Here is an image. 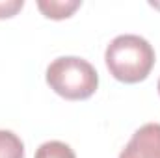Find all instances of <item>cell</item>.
<instances>
[{
	"mask_svg": "<svg viewBox=\"0 0 160 158\" xmlns=\"http://www.w3.org/2000/svg\"><path fill=\"white\" fill-rule=\"evenodd\" d=\"M24 6L22 0H9V2H0V19H9L13 15H17V11H21Z\"/></svg>",
	"mask_w": 160,
	"mask_h": 158,
	"instance_id": "obj_7",
	"label": "cell"
},
{
	"mask_svg": "<svg viewBox=\"0 0 160 158\" xmlns=\"http://www.w3.org/2000/svg\"><path fill=\"white\" fill-rule=\"evenodd\" d=\"M47 84L67 101H84L97 91L99 75L89 62L77 56H63L47 67Z\"/></svg>",
	"mask_w": 160,
	"mask_h": 158,
	"instance_id": "obj_2",
	"label": "cell"
},
{
	"mask_svg": "<svg viewBox=\"0 0 160 158\" xmlns=\"http://www.w3.org/2000/svg\"><path fill=\"white\" fill-rule=\"evenodd\" d=\"M34 158H77V155L67 143L52 140V141H45L43 145H39Z\"/></svg>",
	"mask_w": 160,
	"mask_h": 158,
	"instance_id": "obj_6",
	"label": "cell"
},
{
	"mask_svg": "<svg viewBox=\"0 0 160 158\" xmlns=\"http://www.w3.org/2000/svg\"><path fill=\"white\" fill-rule=\"evenodd\" d=\"M104 60L110 75L116 80L138 84L151 75L157 56L147 39L134 34H125L112 39L106 47Z\"/></svg>",
	"mask_w": 160,
	"mask_h": 158,
	"instance_id": "obj_1",
	"label": "cell"
},
{
	"mask_svg": "<svg viewBox=\"0 0 160 158\" xmlns=\"http://www.w3.org/2000/svg\"><path fill=\"white\" fill-rule=\"evenodd\" d=\"M80 6H82V2H78V0H75V2H69V0H39L38 2V7H39L41 13L47 19H54V21H62V19L71 17Z\"/></svg>",
	"mask_w": 160,
	"mask_h": 158,
	"instance_id": "obj_4",
	"label": "cell"
},
{
	"mask_svg": "<svg viewBox=\"0 0 160 158\" xmlns=\"http://www.w3.org/2000/svg\"><path fill=\"white\" fill-rule=\"evenodd\" d=\"M119 158H160V123L140 126L121 151Z\"/></svg>",
	"mask_w": 160,
	"mask_h": 158,
	"instance_id": "obj_3",
	"label": "cell"
},
{
	"mask_svg": "<svg viewBox=\"0 0 160 158\" xmlns=\"http://www.w3.org/2000/svg\"><path fill=\"white\" fill-rule=\"evenodd\" d=\"M0 158H24V143L11 130H0Z\"/></svg>",
	"mask_w": 160,
	"mask_h": 158,
	"instance_id": "obj_5",
	"label": "cell"
},
{
	"mask_svg": "<svg viewBox=\"0 0 160 158\" xmlns=\"http://www.w3.org/2000/svg\"><path fill=\"white\" fill-rule=\"evenodd\" d=\"M158 93H160V80H158Z\"/></svg>",
	"mask_w": 160,
	"mask_h": 158,
	"instance_id": "obj_8",
	"label": "cell"
}]
</instances>
